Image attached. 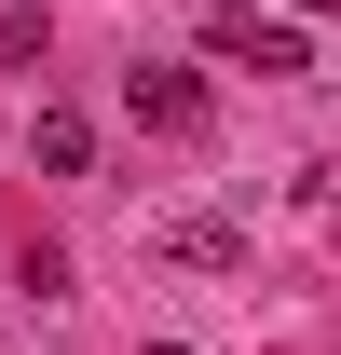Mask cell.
Segmentation results:
<instances>
[{
	"mask_svg": "<svg viewBox=\"0 0 341 355\" xmlns=\"http://www.w3.org/2000/svg\"><path fill=\"white\" fill-rule=\"evenodd\" d=\"M287 14H341V0H287Z\"/></svg>",
	"mask_w": 341,
	"mask_h": 355,
	"instance_id": "5b68a950",
	"label": "cell"
},
{
	"mask_svg": "<svg viewBox=\"0 0 341 355\" xmlns=\"http://www.w3.org/2000/svg\"><path fill=\"white\" fill-rule=\"evenodd\" d=\"M28 164H42V178H82L96 164V123H82V110H42V123H28Z\"/></svg>",
	"mask_w": 341,
	"mask_h": 355,
	"instance_id": "277c9868",
	"label": "cell"
},
{
	"mask_svg": "<svg viewBox=\"0 0 341 355\" xmlns=\"http://www.w3.org/2000/svg\"><path fill=\"white\" fill-rule=\"evenodd\" d=\"M150 355H191V342H150Z\"/></svg>",
	"mask_w": 341,
	"mask_h": 355,
	"instance_id": "8992f818",
	"label": "cell"
},
{
	"mask_svg": "<svg viewBox=\"0 0 341 355\" xmlns=\"http://www.w3.org/2000/svg\"><path fill=\"white\" fill-rule=\"evenodd\" d=\"M150 246L191 260V273H232V260H246V232H232V219H150Z\"/></svg>",
	"mask_w": 341,
	"mask_h": 355,
	"instance_id": "3957f363",
	"label": "cell"
},
{
	"mask_svg": "<svg viewBox=\"0 0 341 355\" xmlns=\"http://www.w3.org/2000/svg\"><path fill=\"white\" fill-rule=\"evenodd\" d=\"M123 110H137L150 137H205V83L164 69V55H137V69H123Z\"/></svg>",
	"mask_w": 341,
	"mask_h": 355,
	"instance_id": "7a4b0ae2",
	"label": "cell"
},
{
	"mask_svg": "<svg viewBox=\"0 0 341 355\" xmlns=\"http://www.w3.org/2000/svg\"><path fill=\"white\" fill-rule=\"evenodd\" d=\"M205 55H218V69H259V83H300V69H314L300 14H259V0H232V14H218V28H205Z\"/></svg>",
	"mask_w": 341,
	"mask_h": 355,
	"instance_id": "6da1fadb",
	"label": "cell"
}]
</instances>
